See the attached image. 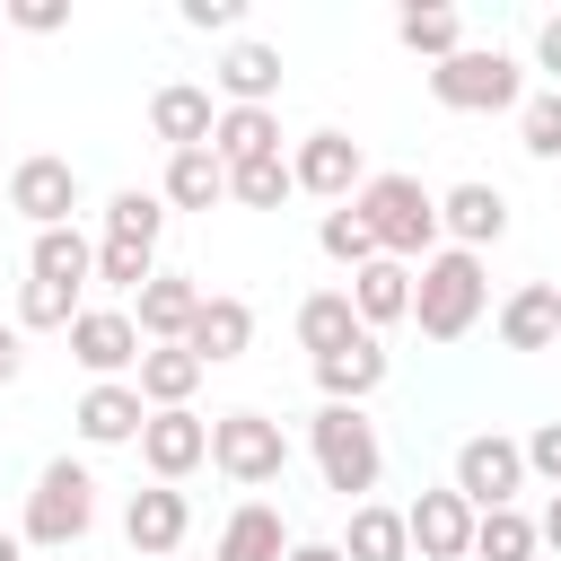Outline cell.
I'll return each instance as SVG.
<instances>
[{"label":"cell","instance_id":"ac0fdd59","mask_svg":"<svg viewBox=\"0 0 561 561\" xmlns=\"http://www.w3.org/2000/svg\"><path fill=\"white\" fill-rule=\"evenodd\" d=\"M131 386H140V403H149V412H184V403H193V386H202V359H193L184 342H149Z\"/></svg>","mask_w":561,"mask_h":561},{"label":"cell","instance_id":"836d02e7","mask_svg":"<svg viewBox=\"0 0 561 561\" xmlns=\"http://www.w3.org/2000/svg\"><path fill=\"white\" fill-rule=\"evenodd\" d=\"M228 193H237L245 210H280V202L298 193V175H289V158H254V167H228Z\"/></svg>","mask_w":561,"mask_h":561},{"label":"cell","instance_id":"f546056e","mask_svg":"<svg viewBox=\"0 0 561 561\" xmlns=\"http://www.w3.org/2000/svg\"><path fill=\"white\" fill-rule=\"evenodd\" d=\"M535 543H543V526L526 508H482L473 517V561H535Z\"/></svg>","mask_w":561,"mask_h":561},{"label":"cell","instance_id":"7402d4cb","mask_svg":"<svg viewBox=\"0 0 561 561\" xmlns=\"http://www.w3.org/2000/svg\"><path fill=\"white\" fill-rule=\"evenodd\" d=\"M351 307H359V324L377 333V324H403L412 316V263H368V272H351Z\"/></svg>","mask_w":561,"mask_h":561},{"label":"cell","instance_id":"484cf974","mask_svg":"<svg viewBox=\"0 0 561 561\" xmlns=\"http://www.w3.org/2000/svg\"><path fill=\"white\" fill-rule=\"evenodd\" d=\"M210 561H289V535H280V508L245 500L228 526H219V552Z\"/></svg>","mask_w":561,"mask_h":561},{"label":"cell","instance_id":"9a60e30c","mask_svg":"<svg viewBox=\"0 0 561 561\" xmlns=\"http://www.w3.org/2000/svg\"><path fill=\"white\" fill-rule=\"evenodd\" d=\"M438 228H447L465 254H482V245H500V237H508V193L473 175V184H456V193L438 202Z\"/></svg>","mask_w":561,"mask_h":561},{"label":"cell","instance_id":"74e56055","mask_svg":"<svg viewBox=\"0 0 561 561\" xmlns=\"http://www.w3.org/2000/svg\"><path fill=\"white\" fill-rule=\"evenodd\" d=\"M526 473H543V482L561 491V421H543V430L526 438Z\"/></svg>","mask_w":561,"mask_h":561},{"label":"cell","instance_id":"e0dca14e","mask_svg":"<svg viewBox=\"0 0 561 561\" xmlns=\"http://www.w3.org/2000/svg\"><path fill=\"white\" fill-rule=\"evenodd\" d=\"M245 342H254V307H245V298H202L184 351H193L202 368H219V359H245Z\"/></svg>","mask_w":561,"mask_h":561},{"label":"cell","instance_id":"3957f363","mask_svg":"<svg viewBox=\"0 0 561 561\" xmlns=\"http://www.w3.org/2000/svg\"><path fill=\"white\" fill-rule=\"evenodd\" d=\"M307 447H316L324 491H342L351 508H359V491H377V473H386V447H377V430H368L359 403H324V412L307 421Z\"/></svg>","mask_w":561,"mask_h":561},{"label":"cell","instance_id":"5b68a950","mask_svg":"<svg viewBox=\"0 0 561 561\" xmlns=\"http://www.w3.org/2000/svg\"><path fill=\"white\" fill-rule=\"evenodd\" d=\"M430 96L447 105V114H500V105H517L526 96V79H517V61L491 44H465V53H447L438 70H430Z\"/></svg>","mask_w":561,"mask_h":561},{"label":"cell","instance_id":"83f0119b","mask_svg":"<svg viewBox=\"0 0 561 561\" xmlns=\"http://www.w3.org/2000/svg\"><path fill=\"white\" fill-rule=\"evenodd\" d=\"M368 324H359V307H351V289H316L307 307H298V342L324 359V351H342V342H359Z\"/></svg>","mask_w":561,"mask_h":561},{"label":"cell","instance_id":"8992f818","mask_svg":"<svg viewBox=\"0 0 561 561\" xmlns=\"http://www.w3.org/2000/svg\"><path fill=\"white\" fill-rule=\"evenodd\" d=\"M210 465H219L228 482L263 491V482H280L289 438H280V421H263V412H219V421H210Z\"/></svg>","mask_w":561,"mask_h":561},{"label":"cell","instance_id":"d590c367","mask_svg":"<svg viewBox=\"0 0 561 561\" xmlns=\"http://www.w3.org/2000/svg\"><path fill=\"white\" fill-rule=\"evenodd\" d=\"M96 280H105V289H131V298H140V289L158 280V263H149V245H123V237H105V245H96Z\"/></svg>","mask_w":561,"mask_h":561},{"label":"cell","instance_id":"30bf717a","mask_svg":"<svg viewBox=\"0 0 561 561\" xmlns=\"http://www.w3.org/2000/svg\"><path fill=\"white\" fill-rule=\"evenodd\" d=\"M70 359H79L96 386H114L123 368H140V324H131L123 307H79V324H70Z\"/></svg>","mask_w":561,"mask_h":561},{"label":"cell","instance_id":"cb8c5ba5","mask_svg":"<svg viewBox=\"0 0 561 561\" xmlns=\"http://www.w3.org/2000/svg\"><path fill=\"white\" fill-rule=\"evenodd\" d=\"M210 79L228 88V105H272V96H280V53H272V44H228Z\"/></svg>","mask_w":561,"mask_h":561},{"label":"cell","instance_id":"52a82bcc","mask_svg":"<svg viewBox=\"0 0 561 561\" xmlns=\"http://www.w3.org/2000/svg\"><path fill=\"white\" fill-rule=\"evenodd\" d=\"M517 482H526V447H517V438L482 430V438L456 447V491L473 500V517H482V508H517Z\"/></svg>","mask_w":561,"mask_h":561},{"label":"cell","instance_id":"e575fe53","mask_svg":"<svg viewBox=\"0 0 561 561\" xmlns=\"http://www.w3.org/2000/svg\"><path fill=\"white\" fill-rule=\"evenodd\" d=\"M316 245H324L333 263H351V272H368V263H377V237L359 228V210H351V202H342V210H324V228H316Z\"/></svg>","mask_w":561,"mask_h":561},{"label":"cell","instance_id":"7bdbcfd3","mask_svg":"<svg viewBox=\"0 0 561 561\" xmlns=\"http://www.w3.org/2000/svg\"><path fill=\"white\" fill-rule=\"evenodd\" d=\"M289 561H342V543H289Z\"/></svg>","mask_w":561,"mask_h":561},{"label":"cell","instance_id":"bcb514c9","mask_svg":"<svg viewBox=\"0 0 561 561\" xmlns=\"http://www.w3.org/2000/svg\"><path fill=\"white\" fill-rule=\"evenodd\" d=\"M175 561H184V552H175Z\"/></svg>","mask_w":561,"mask_h":561},{"label":"cell","instance_id":"ee69618b","mask_svg":"<svg viewBox=\"0 0 561 561\" xmlns=\"http://www.w3.org/2000/svg\"><path fill=\"white\" fill-rule=\"evenodd\" d=\"M543 543L561 552V491H552V508H543Z\"/></svg>","mask_w":561,"mask_h":561},{"label":"cell","instance_id":"b9f144b4","mask_svg":"<svg viewBox=\"0 0 561 561\" xmlns=\"http://www.w3.org/2000/svg\"><path fill=\"white\" fill-rule=\"evenodd\" d=\"M535 61H543V70H561V18H543V35H535Z\"/></svg>","mask_w":561,"mask_h":561},{"label":"cell","instance_id":"f6af8a7d","mask_svg":"<svg viewBox=\"0 0 561 561\" xmlns=\"http://www.w3.org/2000/svg\"><path fill=\"white\" fill-rule=\"evenodd\" d=\"M0 561H18V535H0Z\"/></svg>","mask_w":561,"mask_h":561},{"label":"cell","instance_id":"f35d334b","mask_svg":"<svg viewBox=\"0 0 561 561\" xmlns=\"http://www.w3.org/2000/svg\"><path fill=\"white\" fill-rule=\"evenodd\" d=\"M9 26H26V35H53V26H70V9H61V0H18V9H9Z\"/></svg>","mask_w":561,"mask_h":561},{"label":"cell","instance_id":"60d3db41","mask_svg":"<svg viewBox=\"0 0 561 561\" xmlns=\"http://www.w3.org/2000/svg\"><path fill=\"white\" fill-rule=\"evenodd\" d=\"M18 368H26V342H18V324H0V386H18Z\"/></svg>","mask_w":561,"mask_h":561},{"label":"cell","instance_id":"4316f807","mask_svg":"<svg viewBox=\"0 0 561 561\" xmlns=\"http://www.w3.org/2000/svg\"><path fill=\"white\" fill-rule=\"evenodd\" d=\"M167 202H175V210H210V202H228V167H219V149H175V158H167Z\"/></svg>","mask_w":561,"mask_h":561},{"label":"cell","instance_id":"7dc6e473","mask_svg":"<svg viewBox=\"0 0 561 561\" xmlns=\"http://www.w3.org/2000/svg\"><path fill=\"white\" fill-rule=\"evenodd\" d=\"M552 289H561V280H552Z\"/></svg>","mask_w":561,"mask_h":561},{"label":"cell","instance_id":"4dcf8cb0","mask_svg":"<svg viewBox=\"0 0 561 561\" xmlns=\"http://www.w3.org/2000/svg\"><path fill=\"white\" fill-rule=\"evenodd\" d=\"M394 35H403V53H421L430 70H438L447 53H465V18H456V9H403Z\"/></svg>","mask_w":561,"mask_h":561},{"label":"cell","instance_id":"d4e9b609","mask_svg":"<svg viewBox=\"0 0 561 561\" xmlns=\"http://www.w3.org/2000/svg\"><path fill=\"white\" fill-rule=\"evenodd\" d=\"M342 561H412V526H403V508L359 500V508H351V535H342Z\"/></svg>","mask_w":561,"mask_h":561},{"label":"cell","instance_id":"2e32d148","mask_svg":"<svg viewBox=\"0 0 561 561\" xmlns=\"http://www.w3.org/2000/svg\"><path fill=\"white\" fill-rule=\"evenodd\" d=\"M70 421H79V438H88V447H123V438H140V430H149V403H140V386H123V377H114V386H88Z\"/></svg>","mask_w":561,"mask_h":561},{"label":"cell","instance_id":"9c48e42d","mask_svg":"<svg viewBox=\"0 0 561 561\" xmlns=\"http://www.w3.org/2000/svg\"><path fill=\"white\" fill-rule=\"evenodd\" d=\"M9 210L35 219V237H44V228H70V210H79V167H70V158H18Z\"/></svg>","mask_w":561,"mask_h":561},{"label":"cell","instance_id":"44dd1931","mask_svg":"<svg viewBox=\"0 0 561 561\" xmlns=\"http://www.w3.org/2000/svg\"><path fill=\"white\" fill-rule=\"evenodd\" d=\"M219 167H254V158H280V114L272 105H228L219 131H210Z\"/></svg>","mask_w":561,"mask_h":561},{"label":"cell","instance_id":"603a6c76","mask_svg":"<svg viewBox=\"0 0 561 561\" xmlns=\"http://www.w3.org/2000/svg\"><path fill=\"white\" fill-rule=\"evenodd\" d=\"M552 333H561V289H552V280L508 289V307H500V342H508V351H543Z\"/></svg>","mask_w":561,"mask_h":561},{"label":"cell","instance_id":"4fadbf2b","mask_svg":"<svg viewBox=\"0 0 561 561\" xmlns=\"http://www.w3.org/2000/svg\"><path fill=\"white\" fill-rule=\"evenodd\" d=\"M202 456H210V421H202V412H149V430H140V465H149L158 482H184Z\"/></svg>","mask_w":561,"mask_h":561},{"label":"cell","instance_id":"6da1fadb","mask_svg":"<svg viewBox=\"0 0 561 561\" xmlns=\"http://www.w3.org/2000/svg\"><path fill=\"white\" fill-rule=\"evenodd\" d=\"M351 210H359V228L377 237L386 263H412V254L430 263V245H438V202L421 193V175H368Z\"/></svg>","mask_w":561,"mask_h":561},{"label":"cell","instance_id":"5bb4252c","mask_svg":"<svg viewBox=\"0 0 561 561\" xmlns=\"http://www.w3.org/2000/svg\"><path fill=\"white\" fill-rule=\"evenodd\" d=\"M149 131L167 140V158H175V149H210V131H219V114H210V88H193V79H167V88L149 96Z\"/></svg>","mask_w":561,"mask_h":561},{"label":"cell","instance_id":"d6986e66","mask_svg":"<svg viewBox=\"0 0 561 561\" xmlns=\"http://www.w3.org/2000/svg\"><path fill=\"white\" fill-rule=\"evenodd\" d=\"M193 316H202V289H193L184 272H158V280L140 289V316H131V324H140V342H184Z\"/></svg>","mask_w":561,"mask_h":561},{"label":"cell","instance_id":"ffe728a7","mask_svg":"<svg viewBox=\"0 0 561 561\" xmlns=\"http://www.w3.org/2000/svg\"><path fill=\"white\" fill-rule=\"evenodd\" d=\"M316 386H324V403H359V394H377V386H386V351H377V333L324 351V359H316Z\"/></svg>","mask_w":561,"mask_h":561},{"label":"cell","instance_id":"d6a6232c","mask_svg":"<svg viewBox=\"0 0 561 561\" xmlns=\"http://www.w3.org/2000/svg\"><path fill=\"white\" fill-rule=\"evenodd\" d=\"M53 324H61V333L79 324V289H61V280H35V272H26V289H18V333H53Z\"/></svg>","mask_w":561,"mask_h":561},{"label":"cell","instance_id":"277c9868","mask_svg":"<svg viewBox=\"0 0 561 561\" xmlns=\"http://www.w3.org/2000/svg\"><path fill=\"white\" fill-rule=\"evenodd\" d=\"M88 517H96V482H88V465L53 456V465L35 473V491H26V543L70 552V543L88 535Z\"/></svg>","mask_w":561,"mask_h":561},{"label":"cell","instance_id":"8d00e7d4","mask_svg":"<svg viewBox=\"0 0 561 561\" xmlns=\"http://www.w3.org/2000/svg\"><path fill=\"white\" fill-rule=\"evenodd\" d=\"M517 140H526V158H561V88L517 105Z\"/></svg>","mask_w":561,"mask_h":561},{"label":"cell","instance_id":"7a4b0ae2","mask_svg":"<svg viewBox=\"0 0 561 561\" xmlns=\"http://www.w3.org/2000/svg\"><path fill=\"white\" fill-rule=\"evenodd\" d=\"M482 298H491L482 254L438 245V254L421 263V280H412V324H421L430 342H465V333H473V316H482Z\"/></svg>","mask_w":561,"mask_h":561},{"label":"cell","instance_id":"7c38bea8","mask_svg":"<svg viewBox=\"0 0 561 561\" xmlns=\"http://www.w3.org/2000/svg\"><path fill=\"white\" fill-rule=\"evenodd\" d=\"M184 526H193V508H184L175 482H149V491H131V508H123V535H131V552H149V561H175V552H184Z\"/></svg>","mask_w":561,"mask_h":561},{"label":"cell","instance_id":"ab89813d","mask_svg":"<svg viewBox=\"0 0 561 561\" xmlns=\"http://www.w3.org/2000/svg\"><path fill=\"white\" fill-rule=\"evenodd\" d=\"M184 26H237V0H184Z\"/></svg>","mask_w":561,"mask_h":561},{"label":"cell","instance_id":"1f68e13d","mask_svg":"<svg viewBox=\"0 0 561 561\" xmlns=\"http://www.w3.org/2000/svg\"><path fill=\"white\" fill-rule=\"evenodd\" d=\"M158 228H167V202H158V193L123 184V193L105 202V237H123V245H158Z\"/></svg>","mask_w":561,"mask_h":561},{"label":"cell","instance_id":"ba28073f","mask_svg":"<svg viewBox=\"0 0 561 561\" xmlns=\"http://www.w3.org/2000/svg\"><path fill=\"white\" fill-rule=\"evenodd\" d=\"M289 175H298V193H316V202H359V184H368L351 131H307L298 158H289Z\"/></svg>","mask_w":561,"mask_h":561},{"label":"cell","instance_id":"8fae6325","mask_svg":"<svg viewBox=\"0 0 561 561\" xmlns=\"http://www.w3.org/2000/svg\"><path fill=\"white\" fill-rule=\"evenodd\" d=\"M403 526H412L421 561H473V500L465 491H421L403 508Z\"/></svg>","mask_w":561,"mask_h":561},{"label":"cell","instance_id":"f1b7e54d","mask_svg":"<svg viewBox=\"0 0 561 561\" xmlns=\"http://www.w3.org/2000/svg\"><path fill=\"white\" fill-rule=\"evenodd\" d=\"M26 272H35V280L79 289V280H96V245H88L79 228H44V237H35V254H26Z\"/></svg>","mask_w":561,"mask_h":561}]
</instances>
